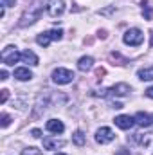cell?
I'll return each instance as SVG.
<instances>
[{
  "mask_svg": "<svg viewBox=\"0 0 153 155\" xmlns=\"http://www.w3.org/2000/svg\"><path fill=\"white\" fill-rule=\"evenodd\" d=\"M135 143L139 144L142 155H153V130H148V132H137L133 135Z\"/></svg>",
  "mask_w": 153,
  "mask_h": 155,
  "instance_id": "obj_1",
  "label": "cell"
},
{
  "mask_svg": "<svg viewBox=\"0 0 153 155\" xmlns=\"http://www.w3.org/2000/svg\"><path fill=\"white\" fill-rule=\"evenodd\" d=\"M142 40H144V35H142V31H141V29H137V27L128 29V31L124 33V36H122V41H124L126 45H132V47L141 45V43H142Z\"/></svg>",
  "mask_w": 153,
  "mask_h": 155,
  "instance_id": "obj_2",
  "label": "cell"
},
{
  "mask_svg": "<svg viewBox=\"0 0 153 155\" xmlns=\"http://www.w3.org/2000/svg\"><path fill=\"white\" fill-rule=\"evenodd\" d=\"M0 58H2V61H4L5 65H15V63H16V61L22 58V54H18L16 47H13V45H7V47L2 51Z\"/></svg>",
  "mask_w": 153,
  "mask_h": 155,
  "instance_id": "obj_3",
  "label": "cell"
},
{
  "mask_svg": "<svg viewBox=\"0 0 153 155\" xmlns=\"http://www.w3.org/2000/svg\"><path fill=\"white\" fill-rule=\"evenodd\" d=\"M74 79V72L69 71V69H56L52 72V81L58 83V85H67V83H72Z\"/></svg>",
  "mask_w": 153,
  "mask_h": 155,
  "instance_id": "obj_4",
  "label": "cell"
},
{
  "mask_svg": "<svg viewBox=\"0 0 153 155\" xmlns=\"http://www.w3.org/2000/svg\"><path fill=\"white\" fill-rule=\"evenodd\" d=\"M47 13L52 18H58L65 13V0H49L47 2Z\"/></svg>",
  "mask_w": 153,
  "mask_h": 155,
  "instance_id": "obj_5",
  "label": "cell"
},
{
  "mask_svg": "<svg viewBox=\"0 0 153 155\" xmlns=\"http://www.w3.org/2000/svg\"><path fill=\"white\" fill-rule=\"evenodd\" d=\"M40 15H41V7H40V5H33L31 13H29V11H25V15L22 16V22H20V25H22V27H25V25H31V24H34V22L40 18Z\"/></svg>",
  "mask_w": 153,
  "mask_h": 155,
  "instance_id": "obj_6",
  "label": "cell"
},
{
  "mask_svg": "<svg viewBox=\"0 0 153 155\" xmlns=\"http://www.w3.org/2000/svg\"><path fill=\"white\" fill-rule=\"evenodd\" d=\"M115 139V134L108 128V126H103V128H99L97 132H96V141L99 143V144H108V143H112Z\"/></svg>",
  "mask_w": 153,
  "mask_h": 155,
  "instance_id": "obj_7",
  "label": "cell"
},
{
  "mask_svg": "<svg viewBox=\"0 0 153 155\" xmlns=\"http://www.w3.org/2000/svg\"><path fill=\"white\" fill-rule=\"evenodd\" d=\"M115 124L121 128V130H130L133 124H135V119L130 116H117L115 117Z\"/></svg>",
  "mask_w": 153,
  "mask_h": 155,
  "instance_id": "obj_8",
  "label": "cell"
},
{
  "mask_svg": "<svg viewBox=\"0 0 153 155\" xmlns=\"http://www.w3.org/2000/svg\"><path fill=\"white\" fill-rule=\"evenodd\" d=\"M45 128H47L49 132H52V134H61V132L65 130V124H63L60 119H49L47 124H45Z\"/></svg>",
  "mask_w": 153,
  "mask_h": 155,
  "instance_id": "obj_9",
  "label": "cell"
},
{
  "mask_svg": "<svg viewBox=\"0 0 153 155\" xmlns=\"http://www.w3.org/2000/svg\"><path fill=\"white\" fill-rule=\"evenodd\" d=\"M63 146H65V141L52 139V137H45L43 139V148L45 150H58V148H63Z\"/></svg>",
  "mask_w": 153,
  "mask_h": 155,
  "instance_id": "obj_10",
  "label": "cell"
},
{
  "mask_svg": "<svg viewBox=\"0 0 153 155\" xmlns=\"http://www.w3.org/2000/svg\"><path fill=\"white\" fill-rule=\"evenodd\" d=\"M130 92H132V88H130L126 83H117V85H114V87L110 88V94H112V96H121V97H122V96H128Z\"/></svg>",
  "mask_w": 153,
  "mask_h": 155,
  "instance_id": "obj_11",
  "label": "cell"
},
{
  "mask_svg": "<svg viewBox=\"0 0 153 155\" xmlns=\"http://www.w3.org/2000/svg\"><path fill=\"white\" fill-rule=\"evenodd\" d=\"M92 67H94V58H92V56H83V58L77 61V69H79L81 72H88Z\"/></svg>",
  "mask_w": 153,
  "mask_h": 155,
  "instance_id": "obj_12",
  "label": "cell"
},
{
  "mask_svg": "<svg viewBox=\"0 0 153 155\" xmlns=\"http://www.w3.org/2000/svg\"><path fill=\"white\" fill-rule=\"evenodd\" d=\"M20 60H22L24 63H29V65H38V56H36L33 51H29V49L22 52V58H20Z\"/></svg>",
  "mask_w": 153,
  "mask_h": 155,
  "instance_id": "obj_13",
  "label": "cell"
},
{
  "mask_svg": "<svg viewBox=\"0 0 153 155\" xmlns=\"http://www.w3.org/2000/svg\"><path fill=\"white\" fill-rule=\"evenodd\" d=\"M15 78L20 79V81H29V79L33 78V72H31L29 69H25V67H20V69L15 71Z\"/></svg>",
  "mask_w": 153,
  "mask_h": 155,
  "instance_id": "obj_14",
  "label": "cell"
},
{
  "mask_svg": "<svg viewBox=\"0 0 153 155\" xmlns=\"http://www.w3.org/2000/svg\"><path fill=\"white\" fill-rule=\"evenodd\" d=\"M133 119H135V124H139V126H150L153 123L151 116H148V114H144V112H139Z\"/></svg>",
  "mask_w": 153,
  "mask_h": 155,
  "instance_id": "obj_15",
  "label": "cell"
},
{
  "mask_svg": "<svg viewBox=\"0 0 153 155\" xmlns=\"http://www.w3.org/2000/svg\"><path fill=\"white\" fill-rule=\"evenodd\" d=\"M137 76H139V79H142V81H151L153 79V69H150V67L139 69V71H137Z\"/></svg>",
  "mask_w": 153,
  "mask_h": 155,
  "instance_id": "obj_16",
  "label": "cell"
},
{
  "mask_svg": "<svg viewBox=\"0 0 153 155\" xmlns=\"http://www.w3.org/2000/svg\"><path fill=\"white\" fill-rule=\"evenodd\" d=\"M50 35H49V31H47V33H40L38 36H36V43H38V45H41V47H47V45H49V43H50Z\"/></svg>",
  "mask_w": 153,
  "mask_h": 155,
  "instance_id": "obj_17",
  "label": "cell"
},
{
  "mask_svg": "<svg viewBox=\"0 0 153 155\" xmlns=\"http://www.w3.org/2000/svg\"><path fill=\"white\" fill-rule=\"evenodd\" d=\"M72 141H74V144H76V146H83V144H85V135H83V132H81V130L74 132Z\"/></svg>",
  "mask_w": 153,
  "mask_h": 155,
  "instance_id": "obj_18",
  "label": "cell"
},
{
  "mask_svg": "<svg viewBox=\"0 0 153 155\" xmlns=\"http://www.w3.org/2000/svg\"><path fill=\"white\" fill-rule=\"evenodd\" d=\"M142 15L146 20H151V5H148V0H142Z\"/></svg>",
  "mask_w": 153,
  "mask_h": 155,
  "instance_id": "obj_19",
  "label": "cell"
},
{
  "mask_svg": "<svg viewBox=\"0 0 153 155\" xmlns=\"http://www.w3.org/2000/svg\"><path fill=\"white\" fill-rule=\"evenodd\" d=\"M110 58H112L114 61H119V65H126V63H128V60H126V58H122L119 52H112V54H110Z\"/></svg>",
  "mask_w": 153,
  "mask_h": 155,
  "instance_id": "obj_20",
  "label": "cell"
},
{
  "mask_svg": "<svg viewBox=\"0 0 153 155\" xmlns=\"http://www.w3.org/2000/svg\"><path fill=\"white\" fill-rule=\"evenodd\" d=\"M22 155H41V152L38 148H34V146H29V148L22 150Z\"/></svg>",
  "mask_w": 153,
  "mask_h": 155,
  "instance_id": "obj_21",
  "label": "cell"
},
{
  "mask_svg": "<svg viewBox=\"0 0 153 155\" xmlns=\"http://www.w3.org/2000/svg\"><path fill=\"white\" fill-rule=\"evenodd\" d=\"M9 123H11V117L7 116V114H2V128H7Z\"/></svg>",
  "mask_w": 153,
  "mask_h": 155,
  "instance_id": "obj_22",
  "label": "cell"
},
{
  "mask_svg": "<svg viewBox=\"0 0 153 155\" xmlns=\"http://www.w3.org/2000/svg\"><path fill=\"white\" fill-rule=\"evenodd\" d=\"M16 4V0H2V5L4 7H13Z\"/></svg>",
  "mask_w": 153,
  "mask_h": 155,
  "instance_id": "obj_23",
  "label": "cell"
},
{
  "mask_svg": "<svg viewBox=\"0 0 153 155\" xmlns=\"http://www.w3.org/2000/svg\"><path fill=\"white\" fill-rule=\"evenodd\" d=\"M7 97H9V92H7V90H2V97H0V103L4 105V103L7 101Z\"/></svg>",
  "mask_w": 153,
  "mask_h": 155,
  "instance_id": "obj_24",
  "label": "cell"
},
{
  "mask_svg": "<svg viewBox=\"0 0 153 155\" xmlns=\"http://www.w3.org/2000/svg\"><path fill=\"white\" fill-rule=\"evenodd\" d=\"M105 74H106V71H105V69H97V71H96V76L99 78V79L105 76Z\"/></svg>",
  "mask_w": 153,
  "mask_h": 155,
  "instance_id": "obj_25",
  "label": "cell"
},
{
  "mask_svg": "<svg viewBox=\"0 0 153 155\" xmlns=\"http://www.w3.org/2000/svg\"><path fill=\"white\" fill-rule=\"evenodd\" d=\"M31 135H33V137H36V139H40V137H41V132H40L38 128H34V130L31 132Z\"/></svg>",
  "mask_w": 153,
  "mask_h": 155,
  "instance_id": "obj_26",
  "label": "cell"
},
{
  "mask_svg": "<svg viewBox=\"0 0 153 155\" xmlns=\"http://www.w3.org/2000/svg\"><path fill=\"white\" fill-rule=\"evenodd\" d=\"M0 79H2V81H5V79H7V71H5V69H2V71H0Z\"/></svg>",
  "mask_w": 153,
  "mask_h": 155,
  "instance_id": "obj_27",
  "label": "cell"
},
{
  "mask_svg": "<svg viewBox=\"0 0 153 155\" xmlns=\"http://www.w3.org/2000/svg\"><path fill=\"white\" fill-rule=\"evenodd\" d=\"M115 155H132V153H130L128 150H124V148H121V150H119V152H117Z\"/></svg>",
  "mask_w": 153,
  "mask_h": 155,
  "instance_id": "obj_28",
  "label": "cell"
},
{
  "mask_svg": "<svg viewBox=\"0 0 153 155\" xmlns=\"http://www.w3.org/2000/svg\"><path fill=\"white\" fill-rule=\"evenodd\" d=\"M146 96H148V97H151V99H153V87H150V88L146 90Z\"/></svg>",
  "mask_w": 153,
  "mask_h": 155,
  "instance_id": "obj_29",
  "label": "cell"
},
{
  "mask_svg": "<svg viewBox=\"0 0 153 155\" xmlns=\"http://www.w3.org/2000/svg\"><path fill=\"white\" fill-rule=\"evenodd\" d=\"M99 38H106V31H99Z\"/></svg>",
  "mask_w": 153,
  "mask_h": 155,
  "instance_id": "obj_30",
  "label": "cell"
},
{
  "mask_svg": "<svg viewBox=\"0 0 153 155\" xmlns=\"http://www.w3.org/2000/svg\"><path fill=\"white\" fill-rule=\"evenodd\" d=\"M150 36H151V40H150V47H153V31L150 33Z\"/></svg>",
  "mask_w": 153,
  "mask_h": 155,
  "instance_id": "obj_31",
  "label": "cell"
},
{
  "mask_svg": "<svg viewBox=\"0 0 153 155\" xmlns=\"http://www.w3.org/2000/svg\"><path fill=\"white\" fill-rule=\"evenodd\" d=\"M56 155H65V153H56Z\"/></svg>",
  "mask_w": 153,
  "mask_h": 155,
  "instance_id": "obj_32",
  "label": "cell"
},
{
  "mask_svg": "<svg viewBox=\"0 0 153 155\" xmlns=\"http://www.w3.org/2000/svg\"><path fill=\"white\" fill-rule=\"evenodd\" d=\"M151 121H153V116H151Z\"/></svg>",
  "mask_w": 153,
  "mask_h": 155,
  "instance_id": "obj_33",
  "label": "cell"
}]
</instances>
